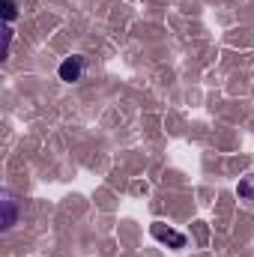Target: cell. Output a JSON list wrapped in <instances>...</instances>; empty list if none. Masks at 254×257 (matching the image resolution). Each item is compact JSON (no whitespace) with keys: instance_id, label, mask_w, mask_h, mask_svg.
I'll use <instances>...</instances> for the list:
<instances>
[{"instance_id":"1","label":"cell","mask_w":254,"mask_h":257,"mask_svg":"<svg viewBox=\"0 0 254 257\" xmlns=\"http://www.w3.org/2000/svg\"><path fill=\"white\" fill-rule=\"evenodd\" d=\"M150 233H153V239H159V242L168 245V248H186V233L174 230V227L165 224V221H153V224H150Z\"/></svg>"},{"instance_id":"2","label":"cell","mask_w":254,"mask_h":257,"mask_svg":"<svg viewBox=\"0 0 254 257\" xmlns=\"http://www.w3.org/2000/svg\"><path fill=\"white\" fill-rule=\"evenodd\" d=\"M60 81H81V75H84V57H69V60H63L60 63Z\"/></svg>"},{"instance_id":"3","label":"cell","mask_w":254,"mask_h":257,"mask_svg":"<svg viewBox=\"0 0 254 257\" xmlns=\"http://www.w3.org/2000/svg\"><path fill=\"white\" fill-rule=\"evenodd\" d=\"M0 206H3V218H0V227H3V230H9V227L15 224V218H18V203H15L12 192H3V200H0Z\"/></svg>"},{"instance_id":"4","label":"cell","mask_w":254,"mask_h":257,"mask_svg":"<svg viewBox=\"0 0 254 257\" xmlns=\"http://www.w3.org/2000/svg\"><path fill=\"white\" fill-rule=\"evenodd\" d=\"M236 194H239V200H245V203H254V174L242 177V180L236 183Z\"/></svg>"},{"instance_id":"5","label":"cell","mask_w":254,"mask_h":257,"mask_svg":"<svg viewBox=\"0 0 254 257\" xmlns=\"http://www.w3.org/2000/svg\"><path fill=\"white\" fill-rule=\"evenodd\" d=\"M0 9H3V18H6V24H12V21H15V15H18V6H15V0H3V3H0Z\"/></svg>"}]
</instances>
